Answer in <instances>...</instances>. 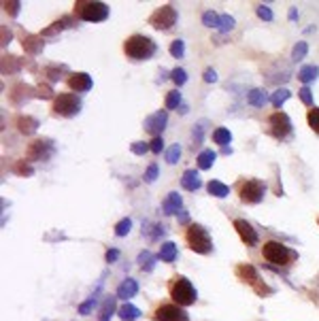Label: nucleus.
I'll return each instance as SVG.
<instances>
[{"mask_svg": "<svg viewBox=\"0 0 319 321\" xmlns=\"http://www.w3.org/2000/svg\"><path fill=\"white\" fill-rule=\"evenodd\" d=\"M156 43L151 41L149 36H143V34H132L126 38L124 43V51L128 58L132 60H149L151 55L156 53Z\"/></svg>", "mask_w": 319, "mask_h": 321, "instance_id": "nucleus-1", "label": "nucleus"}, {"mask_svg": "<svg viewBox=\"0 0 319 321\" xmlns=\"http://www.w3.org/2000/svg\"><path fill=\"white\" fill-rule=\"evenodd\" d=\"M168 294H170V300L174 304H179V307H189V304L196 302V290L185 277L172 279L170 287H168Z\"/></svg>", "mask_w": 319, "mask_h": 321, "instance_id": "nucleus-2", "label": "nucleus"}, {"mask_svg": "<svg viewBox=\"0 0 319 321\" xmlns=\"http://www.w3.org/2000/svg\"><path fill=\"white\" fill-rule=\"evenodd\" d=\"M185 243H187V247L194 253H202V255L211 253V249H213L209 232H206L200 226V223H191V226L187 228V232H185Z\"/></svg>", "mask_w": 319, "mask_h": 321, "instance_id": "nucleus-3", "label": "nucleus"}, {"mask_svg": "<svg viewBox=\"0 0 319 321\" xmlns=\"http://www.w3.org/2000/svg\"><path fill=\"white\" fill-rule=\"evenodd\" d=\"M262 258L275 264V266H287L294 260V253L279 240H266L264 247H262Z\"/></svg>", "mask_w": 319, "mask_h": 321, "instance_id": "nucleus-4", "label": "nucleus"}, {"mask_svg": "<svg viewBox=\"0 0 319 321\" xmlns=\"http://www.w3.org/2000/svg\"><path fill=\"white\" fill-rule=\"evenodd\" d=\"M75 17L83 21H102L109 17V6L105 2H75Z\"/></svg>", "mask_w": 319, "mask_h": 321, "instance_id": "nucleus-5", "label": "nucleus"}, {"mask_svg": "<svg viewBox=\"0 0 319 321\" xmlns=\"http://www.w3.org/2000/svg\"><path fill=\"white\" fill-rule=\"evenodd\" d=\"M51 111L53 115H60V117H73L81 111V98L77 94H60L53 98Z\"/></svg>", "mask_w": 319, "mask_h": 321, "instance_id": "nucleus-6", "label": "nucleus"}, {"mask_svg": "<svg viewBox=\"0 0 319 321\" xmlns=\"http://www.w3.org/2000/svg\"><path fill=\"white\" fill-rule=\"evenodd\" d=\"M266 194V185L258 179H247L238 185V196L245 204H258L262 202V198Z\"/></svg>", "mask_w": 319, "mask_h": 321, "instance_id": "nucleus-7", "label": "nucleus"}, {"mask_svg": "<svg viewBox=\"0 0 319 321\" xmlns=\"http://www.w3.org/2000/svg\"><path fill=\"white\" fill-rule=\"evenodd\" d=\"M177 9L170 4H164V6H160V9H156L154 13H151V17H149V23L154 26L156 30H168L174 26V21H177Z\"/></svg>", "mask_w": 319, "mask_h": 321, "instance_id": "nucleus-8", "label": "nucleus"}, {"mask_svg": "<svg viewBox=\"0 0 319 321\" xmlns=\"http://www.w3.org/2000/svg\"><path fill=\"white\" fill-rule=\"evenodd\" d=\"M154 319L156 321H187V315L179 304L174 302H162L158 304L154 311Z\"/></svg>", "mask_w": 319, "mask_h": 321, "instance_id": "nucleus-9", "label": "nucleus"}, {"mask_svg": "<svg viewBox=\"0 0 319 321\" xmlns=\"http://www.w3.org/2000/svg\"><path fill=\"white\" fill-rule=\"evenodd\" d=\"M268 124H270V134H273L275 139L283 141L292 134V122L283 111H275V113L268 117Z\"/></svg>", "mask_w": 319, "mask_h": 321, "instance_id": "nucleus-10", "label": "nucleus"}, {"mask_svg": "<svg viewBox=\"0 0 319 321\" xmlns=\"http://www.w3.org/2000/svg\"><path fill=\"white\" fill-rule=\"evenodd\" d=\"M53 154V143L49 139H38V141H32L30 147L26 151L28 160H47Z\"/></svg>", "mask_w": 319, "mask_h": 321, "instance_id": "nucleus-11", "label": "nucleus"}, {"mask_svg": "<svg viewBox=\"0 0 319 321\" xmlns=\"http://www.w3.org/2000/svg\"><path fill=\"white\" fill-rule=\"evenodd\" d=\"M234 228H236V232H238V236L243 238V243L247 245V247H255L258 245V232L253 230V226L247 219H234Z\"/></svg>", "mask_w": 319, "mask_h": 321, "instance_id": "nucleus-12", "label": "nucleus"}, {"mask_svg": "<svg viewBox=\"0 0 319 321\" xmlns=\"http://www.w3.org/2000/svg\"><path fill=\"white\" fill-rule=\"evenodd\" d=\"M166 122H168V115H166V111H156L154 115H149L145 119V132L154 134V136H160V134L164 132Z\"/></svg>", "mask_w": 319, "mask_h": 321, "instance_id": "nucleus-13", "label": "nucleus"}, {"mask_svg": "<svg viewBox=\"0 0 319 321\" xmlns=\"http://www.w3.org/2000/svg\"><path fill=\"white\" fill-rule=\"evenodd\" d=\"M68 87L73 90L75 94L77 92H87L92 87V77L87 75V73H75V75H70L68 77Z\"/></svg>", "mask_w": 319, "mask_h": 321, "instance_id": "nucleus-14", "label": "nucleus"}, {"mask_svg": "<svg viewBox=\"0 0 319 321\" xmlns=\"http://www.w3.org/2000/svg\"><path fill=\"white\" fill-rule=\"evenodd\" d=\"M181 204H183L181 196L177 194V191H170V194L164 198V202H162V211H164V215H179Z\"/></svg>", "mask_w": 319, "mask_h": 321, "instance_id": "nucleus-15", "label": "nucleus"}, {"mask_svg": "<svg viewBox=\"0 0 319 321\" xmlns=\"http://www.w3.org/2000/svg\"><path fill=\"white\" fill-rule=\"evenodd\" d=\"M200 176H198L196 170H185L181 176V187L183 189H187V191H196V189H200Z\"/></svg>", "mask_w": 319, "mask_h": 321, "instance_id": "nucleus-16", "label": "nucleus"}, {"mask_svg": "<svg viewBox=\"0 0 319 321\" xmlns=\"http://www.w3.org/2000/svg\"><path fill=\"white\" fill-rule=\"evenodd\" d=\"M17 130L21 134L30 136V134H34L38 130V122H36L34 117H30V115H19L17 117Z\"/></svg>", "mask_w": 319, "mask_h": 321, "instance_id": "nucleus-17", "label": "nucleus"}, {"mask_svg": "<svg viewBox=\"0 0 319 321\" xmlns=\"http://www.w3.org/2000/svg\"><path fill=\"white\" fill-rule=\"evenodd\" d=\"M236 275L241 277V281H245V283H249V285H258L260 283V277H258V272H255V268L247 266V264H243V266L236 268Z\"/></svg>", "mask_w": 319, "mask_h": 321, "instance_id": "nucleus-18", "label": "nucleus"}, {"mask_svg": "<svg viewBox=\"0 0 319 321\" xmlns=\"http://www.w3.org/2000/svg\"><path fill=\"white\" fill-rule=\"evenodd\" d=\"M215 158H217V154H215L213 149H204V151H200V156L196 158L198 168H200V170H209V168L213 166V162H215Z\"/></svg>", "mask_w": 319, "mask_h": 321, "instance_id": "nucleus-19", "label": "nucleus"}, {"mask_svg": "<svg viewBox=\"0 0 319 321\" xmlns=\"http://www.w3.org/2000/svg\"><path fill=\"white\" fill-rule=\"evenodd\" d=\"M266 100H268V96H266L264 90H249V94H247V102H249L251 107H255V109L264 107Z\"/></svg>", "mask_w": 319, "mask_h": 321, "instance_id": "nucleus-20", "label": "nucleus"}, {"mask_svg": "<svg viewBox=\"0 0 319 321\" xmlns=\"http://www.w3.org/2000/svg\"><path fill=\"white\" fill-rule=\"evenodd\" d=\"M139 290V285H137V281H132V279H126L122 285H119V290H117V296L119 298H132L134 294H137Z\"/></svg>", "mask_w": 319, "mask_h": 321, "instance_id": "nucleus-21", "label": "nucleus"}, {"mask_svg": "<svg viewBox=\"0 0 319 321\" xmlns=\"http://www.w3.org/2000/svg\"><path fill=\"white\" fill-rule=\"evenodd\" d=\"M160 260L162 262H174L177 260V245L174 243H162V249H160Z\"/></svg>", "mask_w": 319, "mask_h": 321, "instance_id": "nucleus-22", "label": "nucleus"}, {"mask_svg": "<svg viewBox=\"0 0 319 321\" xmlns=\"http://www.w3.org/2000/svg\"><path fill=\"white\" fill-rule=\"evenodd\" d=\"M317 77H319V68L317 66H302L298 70V79L302 83H311V81H315Z\"/></svg>", "mask_w": 319, "mask_h": 321, "instance_id": "nucleus-23", "label": "nucleus"}, {"mask_svg": "<svg viewBox=\"0 0 319 321\" xmlns=\"http://www.w3.org/2000/svg\"><path fill=\"white\" fill-rule=\"evenodd\" d=\"M206 189H209V194L215 196V198H226L228 196V185H223L221 181H209V185H206Z\"/></svg>", "mask_w": 319, "mask_h": 321, "instance_id": "nucleus-24", "label": "nucleus"}, {"mask_svg": "<svg viewBox=\"0 0 319 321\" xmlns=\"http://www.w3.org/2000/svg\"><path fill=\"white\" fill-rule=\"evenodd\" d=\"M23 49H26L28 53H38L43 49V38H36V36H26L23 38Z\"/></svg>", "mask_w": 319, "mask_h": 321, "instance_id": "nucleus-25", "label": "nucleus"}, {"mask_svg": "<svg viewBox=\"0 0 319 321\" xmlns=\"http://www.w3.org/2000/svg\"><path fill=\"white\" fill-rule=\"evenodd\" d=\"M213 141L217 145H228L232 141V134H230L228 128H217V130H213Z\"/></svg>", "mask_w": 319, "mask_h": 321, "instance_id": "nucleus-26", "label": "nucleus"}, {"mask_svg": "<svg viewBox=\"0 0 319 321\" xmlns=\"http://www.w3.org/2000/svg\"><path fill=\"white\" fill-rule=\"evenodd\" d=\"M139 315H141L139 309H137V307H132V304H124V307L119 309V317H122L124 321H134Z\"/></svg>", "mask_w": 319, "mask_h": 321, "instance_id": "nucleus-27", "label": "nucleus"}, {"mask_svg": "<svg viewBox=\"0 0 319 321\" xmlns=\"http://www.w3.org/2000/svg\"><path fill=\"white\" fill-rule=\"evenodd\" d=\"M307 122H309V128H311V130H313L315 134H319V109H317V107L309 109Z\"/></svg>", "mask_w": 319, "mask_h": 321, "instance_id": "nucleus-28", "label": "nucleus"}, {"mask_svg": "<svg viewBox=\"0 0 319 321\" xmlns=\"http://www.w3.org/2000/svg\"><path fill=\"white\" fill-rule=\"evenodd\" d=\"M164 158H166V162H168V164H177L179 158H181V147H179V143H174V145H170L168 149H166Z\"/></svg>", "mask_w": 319, "mask_h": 321, "instance_id": "nucleus-29", "label": "nucleus"}, {"mask_svg": "<svg viewBox=\"0 0 319 321\" xmlns=\"http://www.w3.org/2000/svg\"><path fill=\"white\" fill-rule=\"evenodd\" d=\"M219 19H221V15L213 13V11H204L202 13V23L206 28H219Z\"/></svg>", "mask_w": 319, "mask_h": 321, "instance_id": "nucleus-30", "label": "nucleus"}, {"mask_svg": "<svg viewBox=\"0 0 319 321\" xmlns=\"http://www.w3.org/2000/svg\"><path fill=\"white\" fill-rule=\"evenodd\" d=\"M290 90H285V87H281V90H277L273 96H270V102H273V107H281V104L290 98Z\"/></svg>", "mask_w": 319, "mask_h": 321, "instance_id": "nucleus-31", "label": "nucleus"}, {"mask_svg": "<svg viewBox=\"0 0 319 321\" xmlns=\"http://www.w3.org/2000/svg\"><path fill=\"white\" fill-rule=\"evenodd\" d=\"M179 104H181V94H179V90H172V92L166 94V100H164V107L166 109H177Z\"/></svg>", "mask_w": 319, "mask_h": 321, "instance_id": "nucleus-32", "label": "nucleus"}, {"mask_svg": "<svg viewBox=\"0 0 319 321\" xmlns=\"http://www.w3.org/2000/svg\"><path fill=\"white\" fill-rule=\"evenodd\" d=\"M309 53V45L305 43V41H300V43H296V45H294V49H292V58L294 60H302V58H305V55Z\"/></svg>", "mask_w": 319, "mask_h": 321, "instance_id": "nucleus-33", "label": "nucleus"}, {"mask_svg": "<svg viewBox=\"0 0 319 321\" xmlns=\"http://www.w3.org/2000/svg\"><path fill=\"white\" fill-rule=\"evenodd\" d=\"M70 26H73V21H70V17H62L58 23H53L51 28H47V30L43 32V34H45V36H47V34H53V32L64 30V28H70Z\"/></svg>", "mask_w": 319, "mask_h": 321, "instance_id": "nucleus-34", "label": "nucleus"}, {"mask_svg": "<svg viewBox=\"0 0 319 321\" xmlns=\"http://www.w3.org/2000/svg\"><path fill=\"white\" fill-rule=\"evenodd\" d=\"M183 53H185V43L177 38V41L170 43V55L172 58H183Z\"/></svg>", "mask_w": 319, "mask_h": 321, "instance_id": "nucleus-35", "label": "nucleus"}, {"mask_svg": "<svg viewBox=\"0 0 319 321\" xmlns=\"http://www.w3.org/2000/svg\"><path fill=\"white\" fill-rule=\"evenodd\" d=\"M234 28V17L232 15H221V19H219V32H223V34H226V32H230Z\"/></svg>", "mask_w": 319, "mask_h": 321, "instance_id": "nucleus-36", "label": "nucleus"}, {"mask_svg": "<svg viewBox=\"0 0 319 321\" xmlns=\"http://www.w3.org/2000/svg\"><path fill=\"white\" fill-rule=\"evenodd\" d=\"M130 230H132V221L126 217V219H122V221H119L117 226H115V234H117V236H126Z\"/></svg>", "mask_w": 319, "mask_h": 321, "instance_id": "nucleus-37", "label": "nucleus"}, {"mask_svg": "<svg viewBox=\"0 0 319 321\" xmlns=\"http://www.w3.org/2000/svg\"><path fill=\"white\" fill-rule=\"evenodd\" d=\"M298 96H300V100L305 102L307 107L313 109V94H311V90H309L307 85H305V87H300V90H298Z\"/></svg>", "mask_w": 319, "mask_h": 321, "instance_id": "nucleus-38", "label": "nucleus"}, {"mask_svg": "<svg viewBox=\"0 0 319 321\" xmlns=\"http://www.w3.org/2000/svg\"><path fill=\"white\" fill-rule=\"evenodd\" d=\"M170 79H172V81L177 83V85H183V83L187 81V73H185L183 68H174L172 73H170Z\"/></svg>", "mask_w": 319, "mask_h": 321, "instance_id": "nucleus-39", "label": "nucleus"}, {"mask_svg": "<svg viewBox=\"0 0 319 321\" xmlns=\"http://www.w3.org/2000/svg\"><path fill=\"white\" fill-rule=\"evenodd\" d=\"M149 149L151 147L147 145V143H132V145H130V151H132V154H137V156H145Z\"/></svg>", "mask_w": 319, "mask_h": 321, "instance_id": "nucleus-40", "label": "nucleus"}, {"mask_svg": "<svg viewBox=\"0 0 319 321\" xmlns=\"http://www.w3.org/2000/svg\"><path fill=\"white\" fill-rule=\"evenodd\" d=\"M147 183H154L158 179V164H149V168L145 170V176H143Z\"/></svg>", "mask_w": 319, "mask_h": 321, "instance_id": "nucleus-41", "label": "nucleus"}, {"mask_svg": "<svg viewBox=\"0 0 319 321\" xmlns=\"http://www.w3.org/2000/svg\"><path fill=\"white\" fill-rule=\"evenodd\" d=\"M258 17L264 19V21H273V11H270L266 4H260L258 6Z\"/></svg>", "mask_w": 319, "mask_h": 321, "instance_id": "nucleus-42", "label": "nucleus"}, {"mask_svg": "<svg viewBox=\"0 0 319 321\" xmlns=\"http://www.w3.org/2000/svg\"><path fill=\"white\" fill-rule=\"evenodd\" d=\"M151 151H154V154H162V149H164V141H162V136H154V139H151Z\"/></svg>", "mask_w": 319, "mask_h": 321, "instance_id": "nucleus-43", "label": "nucleus"}, {"mask_svg": "<svg viewBox=\"0 0 319 321\" xmlns=\"http://www.w3.org/2000/svg\"><path fill=\"white\" fill-rule=\"evenodd\" d=\"M206 128V122H200L196 128H194V145H198V143H202V132Z\"/></svg>", "mask_w": 319, "mask_h": 321, "instance_id": "nucleus-44", "label": "nucleus"}, {"mask_svg": "<svg viewBox=\"0 0 319 321\" xmlns=\"http://www.w3.org/2000/svg\"><path fill=\"white\" fill-rule=\"evenodd\" d=\"M19 6H21V2H4V11L11 15V17H15V15L19 13Z\"/></svg>", "mask_w": 319, "mask_h": 321, "instance_id": "nucleus-45", "label": "nucleus"}, {"mask_svg": "<svg viewBox=\"0 0 319 321\" xmlns=\"http://www.w3.org/2000/svg\"><path fill=\"white\" fill-rule=\"evenodd\" d=\"M111 313H113V300H109V302L105 304V309H102V315H100V319H98V321H109Z\"/></svg>", "mask_w": 319, "mask_h": 321, "instance_id": "nucleus-46", "label": "nucleus"}, {"mask_svg": "<svg viewBox=\"0 0 319 321\" xmlns=\"http://www.w3.org/2000/svg\"><path fill=\"white\" fill-rule=\"evenodd\" d=\"M202 79H204L206 83H215V81H217V73H215L213 68H206L204 75H202Z\"/></svg>", "mask_w": 319, "mask_h": 321, "instance_id": "nucleus-47", "label": "nucleus"}, {"mask_svg": "<svg viewBox=\"0 0 319 321\" xmlns=\"http://www.w3.org/2000/svg\"><path fill=\"white\" fill-rule=\"evenodd\" d=\"M17 170H19L23 176H30V174H32V168H30L28 164H23V162H19V164H17Z\"/></svg>", "mask_w": 319, "mask_h": 321, "instance_id": "nucleus-48", "label": "nucleus"}, {"mask_svg": "<svg viewBox=\"0 0 319 321\" xmlns=\"http://www.w3.org/2000/svg\"><path fill=\"white\" fill-rule=\"evenodd\" d=\"M36 96H41V98H49V96H51V90H49L47 85H41V87H38V92H36Z\"/></svg>", "mask_w": 319, "mask_h": 321, "instance_id": "nucleus-49", "label": "nucleus"}, {"mask_svg": "<svg viewBox=\"0 0 319 321\" xmlns=\"http://www.w3.org/2000/svg\"><path fill=\"white\" fill-rule=\"evenodd\" d=\"M55 70H58V68H55V66H49V68H47V73H49V75H47V77H49L51 81H58V79H60V75L55 73Z\"/></svg>", "mask_w": 319, "mask_h": 321, "instance_id": "nucleus-50", "label": "nucleus"}, {"mask_svg": "<svg viewBox=\"0 0 319 321\" xmlns=\"http://www.w3.org/2000/svg\"><path fill=\"white\" fill-rule=\"evenodd\" d=\"M117 255H119L117 249H111V251L107 253V262H115V260H117Z\"/></svg>", "mask_w": 319, "mask_h": 321, "instance_id": "nucleus-51", "label": "nucleus"}, {"mask_svg": "<svg viewBox=\"0 0 319 321\" xmlns=\"http://www.w3.org/2000/svg\"><path fill=\"white\" fill-rule=\"evenodd\" d=\"M296 17H298V11L292 9V11H290V19H296Z\"/></svg>", "mask_w": 319, "mask_h": 321, "instance_id": "nucleus-52", "label": "nucleus"}]
</instances>
